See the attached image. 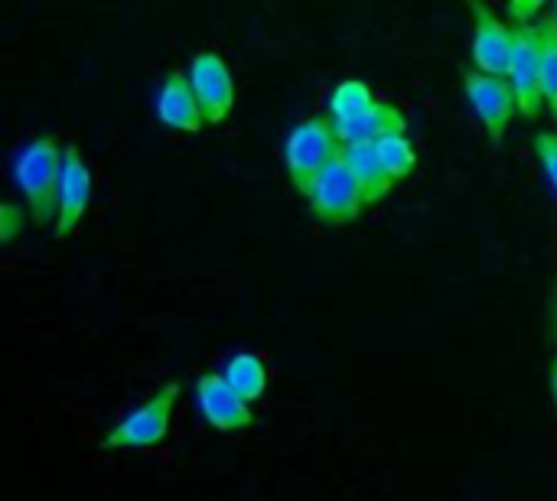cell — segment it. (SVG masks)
I'll list each match as a JSON object with an SVG mask.
<instances>
[{
    "label": "cell",
    "mask_w": 557,
    "mask_h": 501,
    "mask_svg": "<svg viewBox=\"0 0 557 501\" xmlns=\"http://www.w3.org/2000/svg\"><path fill=\"white\" fill-rule=\"evenodd\" d=\"M375 147H379V156H382V163H385V170L392 173L395 183H398V179H408V176L414 173V166H418V150H414V143L408 140V134H388V137H382Z\"/></svg>",
    "instance_id": "16"
},
{
    "label": "cell",
    "mask_w": 557,
    "mask_h": 501,
    "mask_svg": "<svg viewBox=\"0 0 557 501\" xmlns=\"http://www.w3.org/2000/svg\"><path fill=\"white\" fill-rule=\"evenodd\" d=\"M539 33H542V46H545V62H542V95H545V104L552 108V114L557 117V23L552 13L539 20Z\"/></svg>",
    "instance_id": "17"
},
{
    "label": "cell",
    "mask_w": 557,
    "mask_h": 501,
    "mask_svg": "<svg viewBox=\"0 0 557 501\" xmlns=\"http://www.w3.org/2000/svg\"><path fill=\"white\" fill-rule=\"evenodd\" d=\"M343 156V143L336 137L333 117L330 114H317L300 121L284 143V166H287V179L290 186L307 199L313 183L323 176L326 166H333Z\"/></svg>",
    "instance_id": "2"
},
{
    "label": "cell",
    "mask_w": 557,
    "mask_h": 501,
    "mask_svg": "<svg viewBox=\"0 0 557 501\" xmlns=\"http://www.w3.org/2000/svg\"><path fill=\"white\" fill-rule=\"evenodd\" d=\"M532 150H535V156H539V163H542V170H545L548 183L557 189V134L555 130H542V134H535Z\"/></svg>",
    "instance_id": "18"
},
{
    "label": "cell",
    "mask_w": 557,
    "mask_h": 501,
    "mask_svg": "<svg viewBox=\"0 0 557 501\" xmlns=\"http://www.w3.org/2000/svg\"><path fill=\"white\" fill-rule=\"evenodd\" d=\"M62 166H65V143L55 134H39L36 140H29L13 163V176L26 199V212L39 228L55 225Z\"/></svg>",
    "instance_id": "1"
},
{
    "label": "cell",
    "mask_w": 557,
    "mask_h": 501,
    "mask_svg": "<svg viewBox=\"0 0 557 501\" xmlns=\"http://www.w3.org/2000/svg\"><path fill=\"white\" fill-rule=\"evenodd\" d=\"M548 381H552V394H555V404H557V355L552 359V365H548Z\"/></svg>",
    "instance_id": "22"
},
{
    "label": "cell",
    "mask_w": 557,
    "mask_h": 501,
    "mask_svg": "<svg viewBox=\"0 0 557 501\" xmlns=\"http://www.w3.org/2000/svg\"><path fill=\"white\" fill-rule=\"evenodd\" d=\"M545 316H548V339H552V346L557 349V277H555V284H552V290H548Z\"/></svg>",
    "instance_id": "21"
},
{
    "label": "cell",
    "mask_w": 557,
    "mask_h": 501,
    "mask_svg": "<svg viewBox=\"0 0 557 501\" xmlns=\"http://www.w3.org/2000/svg\"><path fill=\"white\" fill-rule=\"evenodd\" d=\"M375 101H379V98H375V91H372L369 82H362V78H346V82H339V85L333 88L330 104H326V114H330L333 121H352V117L366 114Z\"/></svg>",
    "instance_id": "15"
},
{
    "label": "cell",
    "mask_w": 557,
    "mask_h": 501,
    "mask_svg": "<svg viewBox=\"0 0 557 501\" xmlns=\"http://www.w3.org/2000/svg\"><path fill=\"white\" fill-rule=\"evenodd\" d=\"M542 7H545L542 0H509L506 3V13H509V20L516 26V23H532Z\"/></svg>",
    "instance_id": "20"
},
{
    "label": "cell",
    "mask_w": 557,
    "mask_h": 501,
    "mask_svg": "<svg viewBox=\"0 0 557 501\" xmlns=\"http://www.w3.org/2000/svg\"><path fill=\"white\" fill-rule=\"evenodd\" d=\"M91 202V170L75 143H65V166L59 183V215H55V238H69L78 231Z\"/></svg>",
    "instance_id": "10"
},
{
    "label": "cell",
    "mask_w": 557,
    "mask_h": 501,
    "mask_svg": "<svg viewBox=\"0 0 557 501\" xmlns=\"http://www.w3.org/2000/svg\"><path fill=\"white\" fill-rule=\"evenodd\" d=\"M183 388L176 381H166L157 388L144 404H137L131 414H124L101 440V450H150L166 440L173 411L180 401Z\"/></svg>",
    "instance_id": "3"
},
{
    "label": "cell",
    "mask_w": 557,
    "mask_h": 501,
    "mask_svg": "<svg viewBox=\"0 0 557 501\" xmlns=\"http://www.w3.org/2000/svg\"><path fill=\"white\" fill-rule=\"evenodd\" d=\"M196 404H199L202 421H206L212 430L235 434V430H248V427L255 424L251 404H248L245 398L235 394V388L225 381L222 372H206V375H199V381H196Z\"/></svg>",
    "instance_id": "8"
},
{
    "label": "cell",
    "mask_w": 557,
    "mask_h": 501,
    "mask_svg": "<svg viewBox=\"0 0 557 501\" xmlns=\"http://www.w3.org/2000/svg\"><path fill=\"white\" fill-rule=\"evenodd\" d=\"M157 121L170 130L199 134L206 127L202 108L196 101V91L189 85V75L183 68L166 72L160 91H157Z\"/></svg>",
    "instance_id": "11"
},
{
    "label": "cell",
    "mask_w": 557,
    "mask_h": 501,
    "mask_svg": "<svg viewBox=\"0 0 557 501\" xmlns=\"http://www.w3.org/2000/svg\"><path fill=\"white\" fill-rule=\"evenodd\" d=\"M307 202H310L313 218L323 225H349L362 215V209H369L366 196H362V189H359V183L349 173L343 156L323 170V176L313 183Z\"/></svg>",
    "instance_id": "5"
},
{
    "label": "cell",
    "mask_w": 557,
    "mask_h": 501,
    "mask_svg": "<svg viewBox=\"0 0 557 501\" xmlns=\"http://www.w3.org/2000/svg\"><path fill=\"white\" fill-rule=\"evenodd\" d=\"M23 225H26V212L16 202H3L0 205V241L3 245H13L16 235L23 231Z\"/></svg>",
    "instance_id": "19"
},
{
    "label": "cell",
    "mask_w": 557,
    "mask_h": 501,
    "mask_svg": "<svg viewBox=\"0 0 557 501\" xmlns=\"http://www.w3.org/2000/svg\"><path fill=\"white\" fill-rule=\"evenodd\" d=\"M222 375H225V381L235 388V394L245 398L248 404L261 401L264 391H268V365H264L258 355H248V352L232 355V359L225 362V372H222Z\"/></svg>",
    "instance_id": "14"
},
{
    "label": "cell",
    "mask_w": 557,
    "mask_h": 501,
    "mask_svg": "<svg viewBox=\"0 0 557 501\" xmlns=\"http://www.w3.org/2000/svg\"><path fill=\"white\" fill-rule=\"evenodd\" d=\"M463 91L486 130V137L493 143H499L512 124V117L519 114V98L509 78H496V75H483L476 68H463Z\"/></svg>",
    "instance_id": "6"
},
{
    "label": "cell",
    "mask_w": 557,
    "mask_h": 501,
    "mask_svg": "<svg viewBox=\"0 0 557 501\" xmlns=\"http://www.w3.org/2000/svg\"><path fill=\"white\" fill-rule=\"evenodd\" d=\"M186 75L196 91L206 124H222L235 108V78H232L228 62L215 49H199L189 59Z\"/></svg>",
    "instance_id": "7"
},
{
    "label": "cell",
    "mask_w": 557,
    "mask_h": 501,
    "mask_svg": "<svg viewBox=\"0 0 557 501\" xmlns=\"http://www.w3.org/2000/svg\"><path fill=\"white\" fill-rule=\"evenodd\" d=\"M333 127H336V137L343 147H356V143H379L388 134H405L408 117L398 104L375 101L366 114H359L352 121H333Z\"/></svg>",
    "instance_id": "12"
},
{
    "label": "cell",
    "mask_w": 557,
    "mask_h": 501,
    "mask_svg": "<svg viewBox=\"0 0 557 501\" xmlns=\"http://www.w3.org/2000/svg\"><path fill=\"white\" fill-rule=\"evenodd\" d=\"M542 62H545V46L539 23H516L512 26V65H509V82L519 98V114L522 117H539L545 108L542 95Z\"/></svg>",
    "instance_id": "4"
},
{
    "label": "cell",
    "mask_w": 557,
    "mask_h": 501,
    "mask_svg": "<svg viewBox=\"0 0 557 501\" xmlns=\"http://www.w3.org/2000/svg\"><path fill=\"white\" fill-rule=\"evenodd\" d=\"M343 160L349 166V173L356 176L362 196H366V205H379L388 199V192L395 189V179L392 173L385 170L382 156H379V147L375 143H356V147H343Z\"/></svg>",
    "instance_id": "13"
},
{
    "label": "cell",
    "mask_w": 557,
    "mask_h": 501,
    "mask_svg": "<svg viewBox=\"0 0 557 501\" xmlns=\"http://www.w3.org/2000/svg\"><path fill=\"white\" fill-rule=\"evenodd\" d=\"M552 16H555V23H557V3H555V13H552Z\"/></svg>",
    "instance_id": "23"
},
{
    "label": "cell",
    "mask_w": 557,
    "mask_h": 501,
    "mask_svg": "<svg viewBox=\"0 0 557 501\" xmlns=\"http://www.w3.org/2000/svg\"><path fill=\"white\" fill-rule=\"evenodd\" d=\"M473 13V65L483 75H496V78H509V65H512V26H506L490 3L473 0L470 3Z\"/></svg>",
    "instance_id": "9"
}]
</instances>
